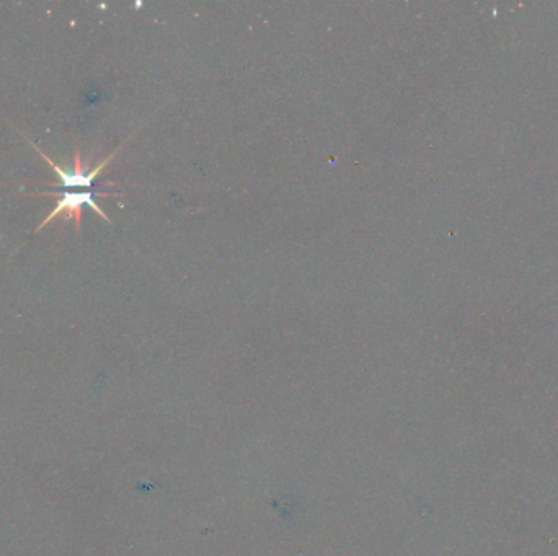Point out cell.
<instances>
[{
    "mask_svg": "<svg viewBox=\"0 0 558 556\" xmlns=\"http://www.w3.org/2000/svg\"><path fill=\"white\" fill-rule=\"evenodd\" d=\"M100 193L103 196H110L108 193H102V191H46V193H36L33 196H43V198H51V196H58V203H56V208L49 212L48 217L45 221L41 222L36 232L41 229H45L51 221H54L58 216H64L66 219H72L74 224H76L77 232L80 230V222H82V211H84L85 206L87 208L93 209L97 212L98 216H102L105 221L110 222V217L100 209L97 201H95V195Z\"/></svg>",
    "mask_w": 558,
    "mask_h": 556,
    "instance_id": "obj_1",
    "label": "cell"
}]
</instances>
